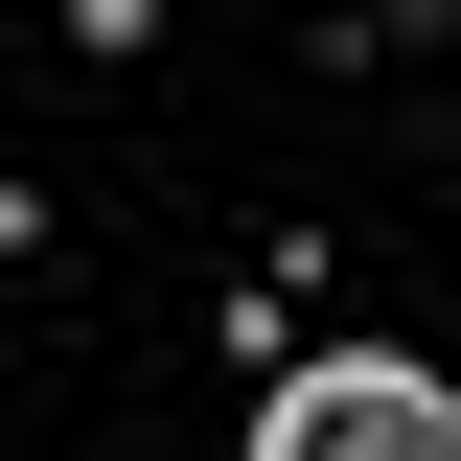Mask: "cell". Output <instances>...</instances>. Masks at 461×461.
Masks as SVG:
<instances>
[{"label": "cell", "mask_w": 461, "mask_h": 461, "mask_svg": "<svg viewBox=\"0 0 461 461\" xmlns=\"http://www.w3.org/2000/svg\"><path fill=\"white\" fill-rule=\"evenodd\" d=\"M230 461H461V369H415V346H300L277 393L230 415Z\"/></svg>", "instance_id": "6da1fadb"}, {"label": "cell", "mask_w": 461, "mask_h": 461, "mask_svg": "<svg viewBox=\"0 0 461 461\" xmlns=\"http://www.w3.org/2000/svg\"><path fill=\"white\" fill-rule=\"evenodd\" d=\"M162 47V0H69V69H139Z\"/></svg>", "instance_id": "7a4b0ae2"}]
</instances>
